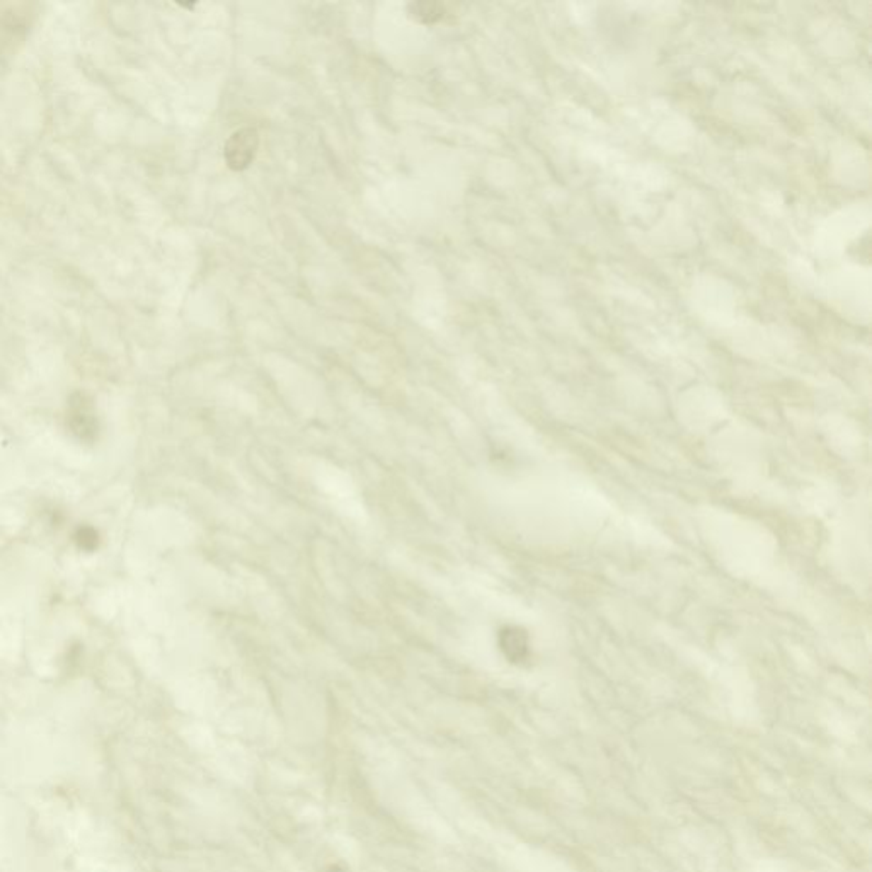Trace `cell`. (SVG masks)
Masks as SVG:
<instances>
[{
    "mask_svg": "<svg viewBox=\"0 0 872 872\" xmlns=\"http://www.w3.org/2000/svg\"><path fill=\"white\" fill-rule=\"evenodd\" d=\"M501 649L513 661L522 659L526 653L524 632H518V629H506L501 632Z\"/></svg>",
    "mask_w": 872,
    "mask_h": 872,
    "instance_id": "cell-3",
    "label": "cell"
},
{
    "mask_svg": "<svg viewBox=\"0 0 872 872\" xmlns=\"http://www.w3.org/2000/svg\"><path fill=\"white\" fill-rule=\"evenodd\" d=\"M259 150V132L253 126H244L228 136L224 147V159L228 169L246 171L256 159Z\"/></svg>",
    "mask_w": 872,
    "mask_h": 872,
    "instance_id": "cell-1",
    "label": "cell"
},
{
    "mask_svg": "<svg viewBox=\"0 0 872 872\" xmlns=\"http://www.w3.org/2000/svg\"><path fill=\"white\" fill-rule=\"evenodd\" d=\"M409 15L421 25H436L446 15V7L440 2H413L407 5Z\"/></svg>",
    "mask_w": 872,
    "mask_h": 872,
    "instance_id": "cell-2",
    "label": "cell"
}]
</instances>
